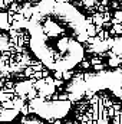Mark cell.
<instances>
[{"label": "cell", "mask_w": 122, "mask_h": 124, "mask_svg": "<svg viewBox=\"0 0 122 124\" xmlns=\"http://www.w3.org/2000/svg\"><path fill=\"white\" fill-rule=\"evenodd\" d=\"M111 65L115 68V71L111 74L112 79L115 81V91L122 95V38L116 42L112 54Z\"/></svg>", "instance_id": "7a4b0ae2"}, {"label": "cell", "mask_w": 122, "mask_h": 124, "mask_svg": "<svg viewBox=\"0 0 122 124\" xmlns=\"http://www.w3.org/2000/svg\"><path fill=\"white\" fill-rule=\"evenodd\" d=\"M30 49L46 68L66 72L85 56L88 23L66 0H42L27 25Z\"/></svg>", "instance_id": "6da1fadb"}]
</instances>
